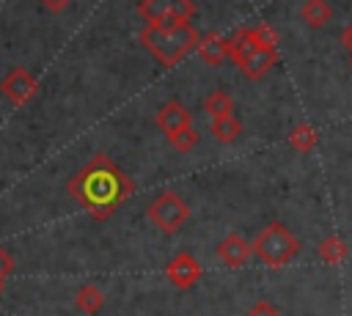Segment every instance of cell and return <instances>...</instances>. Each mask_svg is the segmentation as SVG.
<instances>
[{
    "instance_id": "obj_19",
    "label": "cell",
    "mask_w": 352,
    "mask_h": 316,
    "mask_svg": "<svg viewBox=\"0 0 352 316\" xmlns=\"http://www.w3.org/2000/svg\"><path fill=\"white\" fill-rule=\"evenodd\" d=\"M168 143H170L176 151H182V154H190V151L198 146V129H192V126H187V129H179V132L168 135Z\"/></svg>"
},
{
    "instance_id": "obj_17",
    "label": "cell",
    "mask_w": 352,
    "mask_h": 316,
    "mask_svg": "<svg viewBox=\"0 0 352 316\" xmlns=\"http://www.w3.org/2000/svg\"><path fill=\"white\" fill-rule=\"evenodd\" d=\"M212 137L217 140V143H234L239 135H242V124H239V118H234V115H226V118H212Z\"/></svg>"
},
{
    "instance_id": "obj_8",
    "label": "cell",
    "mask_w": 352,
    "mask_h": 316,
    "mask_svg": "<svg viewBox=\"0 0 352 316\" xmlns=\"http://www.w3.org/2000/svg\"><path fill=\"white\" fill-rule=\"evenodd\" d=\"M214 253H217V258H220L228 269H239V267H245L248 258L253 256V245H248V242L242 239V234H228V236L220 239V245H217Z\"/></svg>"
},
{
    "instance_id": "obj_18",
    "label": "cell",
    "mask_w": 352,
    "mask_h": 316,
    "mask_svg": "<svg viewBox=\"0 0 352 316\" xmlns=\"http://www.w3.org/2000/svg\"><path fill=\"white\" fill-rule=\"evenodd\" d=\"M204 110H206L212 118L234 115V99H231L226 91H212V93L204 99Z\"/></svg>"
},
{
    "instance_id": "obj_20",
    "label": "cell",
    "mask_w": 352,
    "mask_h": 316,
    "mask_svg": "<svg viewBox=\"0 0 352 316\" xmlns=\"http://www.w3.org/2000/svg\"><path fill=\"white\" fill-rule=\"evenodd\" d=\"M253 33H256V41H258V47H267V49H278V30H275L272 25L261 22V25H256V27H253Z\"/></svg>"
},
{
    "instance_id": "obj_2",
    "label": "cell",
    "mask_w": 352,
    "mask_h": 316,
    "mask_svg": "<svg viewBox=\"0 0 352 316\" xmlns=\"http://www.w3.org/2000/svg\"><path fill=\"white\" fill-rule=\"evenodd\" d=\"M201 41L198 30L190 25V19H165V22H146L140 30V44L148 49V55L162 66H176L190 49H195Z\"/></svg>"
},
{
    "instance_id": "obj_10",
    "label": "cell",
    "mask_w": 352,
    "mask_h": 316,
    "mask_svg": "<svg viewBox=\"0 0 352 316\" xmlns=\"http://www.w3.org/2000/svg\"><path fill=\"white\" fill-rule=\"evenodd\" d=\"M256 49H258V41H256L253 27H242V30H236V33L228 38V58H231L236 66H242Z\"/></svg>"
},
{
    "instance_id": "obj_1",
    "label": "cell",
    "mask_w": 352,
    "mask_h": 316,
    "mask_svg": "<svg viewBox=\"0 0 352 316\" xmlns=\"http://www.w3.org/2000/svg\"><path fill=\"white\" fill-rule=\"evenodd\" d=\"M132 192L135 181L104 154H96L69 179V195L99 223L107 220Z\"/></svg>"
},
{
    "instance_id": "obj_14",
    "label": "cell",
    "mask_w": 352,
    "mask_h": 316,
    "mask_svg": "<svg viewBox=\"0 0 352 316\" xmlns=\"http://www.w3.org/2000/svg\"><path fill=\"white\" fill-rule=\"evenodd\" d=\"M300 19L308 27H324L333 19V5L327 0H305L300 5Z\"/></svg>"
},
{
    "instance_id": "obj_5",
    "label": "cell",
    "mask_w": 352,
    "mask_h": 316,
    "mask_svg": "<svg viewBox=\"0 0 352 316\" xmlns=\"http://www.w3.org/2000/svg\"><path fill=\"white\" fill-rule=\"evenodd\" d=\"M0 91H3V96L11 102V104H28L36 93H38V82H36V77L28 71V69H22V66H14L6 77H3V82H0Z\"/></svg>"
},
{
    "instance_id": "obj_3",
    "label": "cell",
    "mask_w": 352,
    "mask_h": 316,
    "mask_svg": "<svg viewBox=\"0 0 352 316\" xmlns=\"http://www.w3.org/2000/svg\"><path fill=\"white\" fill-rule=\"evenodd\" d=\"M297 253H300V239L283 223L264 225L253 239V256L272 269L286 267Z\"/></svg>"
},
{
    "instance_id": "obj_9",
    "label": "cell",
    "mask_w": 352,
    "mask_h": 316,
    "mask_svg": "<svg viewBox=\"0 0 352 316\" xmlns=\"http://www.w3.org/2000/svg\"><path fill=\"white\" fill-rule=\"evenodd\" d=\"M154 124H157V129H162L165 135H173V132H179V129L192 126V115H190V110H187L182 102H165V104L157 110Z\"/></svg>"
},
{
    "instance_id": "obj_24",
    "label": "cell",
    "mask_w": 352,
    "mask_h": 316,
    "mask_svg": "<svg viewBox=\"0 0 352 316\" xmlns=\"http://www.w3.org/2000/svg\"><path fill=\"white\" fill-rule=\"evenodd\" d=\"M341 44H344V47L352 52V22H349V25H346V30L341 33Z\"/></svg>"
},
{
    "instance_id": "obj_4",
    "label": "cell",
    "mask_w": 352,
    "mask_h": 316,
    "mask_svg": "<svg viewBox=\"0 0 352 316\" xmlns=\"http://www.w3.org/2000/svg\"><path fill=\"white\" fill-rule=\"evenodd\" d=\"M146 214H148V220L162 231V234H176L187 220H190V206L182 201V195H176V192H160L151 203H148V209H146Z\"/></svg>"
},
{
    "instance_id": "obj_13",
    "label": "cell",
    "mask_w": 352,
    "mask_h": 316,
    "mask_svg": "<svg viewBox=\"0 0 352 316\" xmlns=\"http://www.w3.org/2000/svg\"><path fill=\"white\" fill-rule=\"evenodd\" d=\"M74 308L85 316H96L102 308H104V294L96 283H82L77 291H74Z\"/></svg>"
},
{
    "instance_id": "obj_11",
    "label": "cell",
    "mask_w": 352,
    "mask_h": 316,
    "mask_svg": "<svg viewBox=\"0 0 352 316\" xmlns=\"http://www.w3.org/2000/svg\"><path fill=\"white\" fill-rule=\"evenodd\" d=\"M198 55H201V60L206 63V66H220L226 58H228V41L220 36V33H206V36H201V41H198Z\"/></svg>"
},
{
    "instance_id": "obj_22",
    "label": "cell",
    "mask_w": 352,
    "mask_h": 316,
    "mask_svg": "<svg viewBox=\"0 0 352 316\" xmlns=\"http://www.w3.org/2000/svg\"><path fill=\"white\" fill-rule=\"evenodd\" d=\"M14 272V258L0 247V278H8Z\"/></svg>"
},
{
    "instance_id": "obj_6",
    "label": "cell",
    "mask_w": 352,
    "mask_h": 316,
    "mask_svg": "<svg viewBox=\"0 0 352 316\" xmlns=\"http://www.w3.org/2000/svg\"><path fill=\"white\" fill-rule=\"evenodd\" d=\"M201 264L195 261V256L192 253H187V250H182V253H176L170 261H168V267H165V278H168V283L170 286H176V289H182V291H187V289H192L195 283H198V278H201Z\"/></svg>"
},
{
    "instance_id": "obj_16",
    "label": "cell",
    "mask_w": 352,
    "mask_h": 316,
    "mask_svg": "<svg viewBox=\"0 0 352 316\" xmlns=\"http://www.w3.org/2000/svg\"><path fill=\"white\" fill-rule=\"evenodd\" d=\"M319 258L324 261V264H330V267H336V264H344L346 261V256H349V247H346V242L341 239V236H327V239H322L319 242Z\"/></svg>"
},
{
    "instance_id": "obj_7",
    "label": "cell",
    "mask_w": 352,
    "mask_h": 316,
    "mask_svg": "<svg viewBox=\"0 0 352 316\" xmlns=\"http://www.w3.org/2000/svg\"><path fill=\"white\" fill-rule=\"evenodd\" d=\"M138 14L146 22H157L162 16H182L190 19L195 14L192 0H140L138 3Z\"/></svg>"
},
{
    "instance_id": "obj_26",
    "label": "cell",
    "mask_w": 352,
    "mask_h": 316,
    "mask_svg": "<svg viewBox=\"0 0 352 316\" xmlns=\"http://www.w3.org/2000/svg\"><path fill=\"white\" fill-rule=\"evenodd\" d=\"M349 63H352V52H349Z\"/></svg>"
},
{
    "instance_id": "obj_23",
    "label": "cell",
    "mask_w": 352,
    "mask_h": 316,
    "mask_svg": "<svg viewBox=\"0 0 352 316\" xmlns=\"http://www.w3.org/2000/svg\"><path fill=\"white\" fill-rule=\"evenodd\" d=\"M72 0H41V5L47 8V11H52V14H58V11H63L66 5H69Z\"/></svg>"
},
{
    "instance_id": "obj_12",
    "label": "cell",
    "mask_w": 352,
    "mask_h": 316,
    "mask_svg": "<svg viewBox=\"0 0 352 316\" xmlns=\"http://www.w3.org/2000/svg\"><path fill=\"white\" fill-rule=\"evenodd\" d=\"M278 63V49H267V47H258L239 69H242V74L248 77V80H261L272 66Z\"/></svg>"
},
{
    "instance_id": "obj_21",
    "label": "cell",
    "mask_w": 352,
    "mask_h": 316,
    "mask_svg": "<svg viewBox=\"0 0 352 316\" xmlns=\"http://www.w3.org/2000/svg\"><path fill=\"white\" fill-rule=\"evenodd\" d=\"M245 316H280V311L272 305V302H267V300H261V302H256Z\"/></svg>"
},
{
    "instance_id": "obj_25",
    "label": "cell",
    "mask_w": 352,
    "mask_h": 316,
    "mask_svg": "<svg viewBox=\"0 0 352 316\" xmlns=\"http://www.w3.org/2000/svg\"><path fill=\"white\" fill-rule=\"evenodd\" d=\"M3 280H6V278H0V294H3Z\"/></svg>"
},
{
    "instance_id": "obj_15",
    "label": "cell",
    "mask_w": 352,
    "mask_h": 316,
    "mask_svg": "<svg viewBox=\"0 0 352 316\" xmlns=\"http://www.w3.org/2000/svg\"><path fill=\"white\" fill-rule=\"evenodd\" d=\"M319 143V135L311 124H297L292 132H289V146L297 151V154H311Z\"/></svg>"
}]
</instances>
